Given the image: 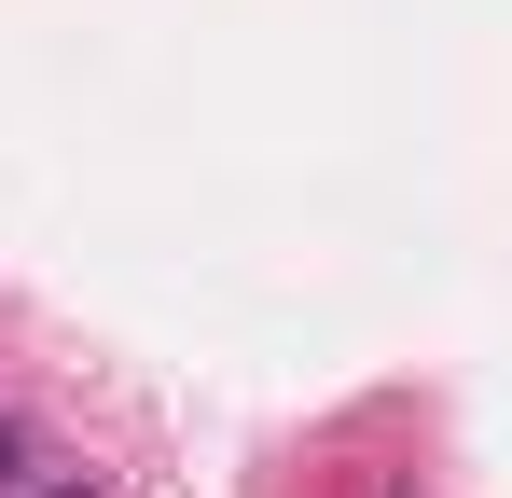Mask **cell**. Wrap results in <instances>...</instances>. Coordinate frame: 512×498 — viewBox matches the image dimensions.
Here are the masks:
<instances>
[{
  "instance_id": "obj_1",
  "label": "cell",
  "mask_w": 512,
  "mask_h": 498,
  "mask_svg": "<svg viewBox=\"0 0 512 498\" xmlns=\"http://www.w3.org/2000/svg\"><path fill=\"white\" fill-rule=\"evenodd\" d=\"M56 471V443H42V415H0V498H28Z\"/></svg>"
},
{
  "instance_id": "obj_2",
  "label": "cell",
  "mask_w": 512,
  "mask_h": 498,
  "mask_svg": "<svg viewBox=\"0 0 512 498\" xmlns=\"http://www.w3.org/2000/svg\"><path fill=\"white\" fill-rule=\"evenodd\" d=\"M28 498H111V485H56V471H42V485H28Z\"/></svg>"
}]
</instances>
